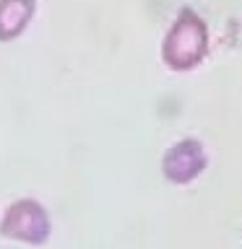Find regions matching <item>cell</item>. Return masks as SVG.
Segmentation results:
<instances>
[{
	"label": "cell",
	"mask_w": 242,
	"mask_h": 249,
	"mask_svg": "<svg viewBox=\"0 0 242 249\" xmlns=\"http://www.w3.org/2000/svg\"><path fill=\"white\" fill-rule=\"evenodd\" d=\"M206 166H208V153L198 138L177 140L161 156V174L169 184H177V187L195 182L206 171Z\"/></svg>",
	"instance_id": "3"
},
{
	"label": "cell",
	"mask_w": 242,
	"mask_h": 249,
	"mask_svg": "<svg viewBox=\"0 0 242 249\" xmlns=\"http://www.w3.org/2000/svg\"><path fill=\"white\" fill-rule=\"evenodd\" d=\"M37 0H0V44L16 42L29 29Z\"/></svg>",
	"instance_id": "4"
},
{
	"label": "cell",
	"mask_w": 242,
	"mask_h": 249,
	"mask_svg": "<svg viewBox=\"0 0 242 249\" xmlns=\"http://www.w3.org/2000/svg\"><path fill=\"white\" fill-rule=\"evenodd\" d=\"M208 23L193 8H180L169 31L161 39V62L175 73H187L208 57Z\"/></svg>",
	"instance_id": "1"
},
{
	"label": "cell",
	"mask_w": 242,
	"mask_h": 249,
	"mask_svg": "<svg viewBox=\"0 0 242 249\" xmlns=\"http://www.w3.org/2000/svg\"><path fill=\"white\" fill-rule=\"evenodd\" d=\"M52 233V221L50 213L42 202L23 197L16 200L5 208L3 218H0V236L11 239V241H21L29 247H42L50 241Z\"/></svg>",
	"instance_id": "2"
}]
</instances>
